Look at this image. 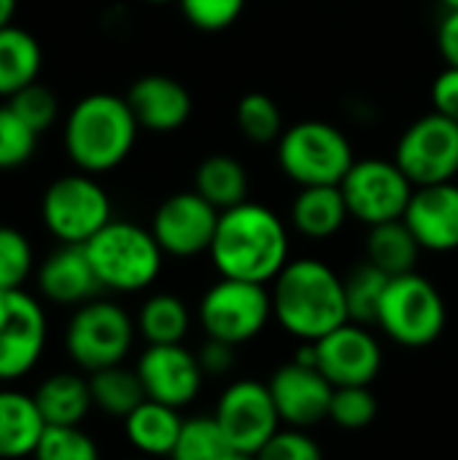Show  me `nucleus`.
Returning a JSON list of instances; mask_svg holds the SVG:
<instances>
[{
    "mask_svg": "<svg viewBox=\"0 0 458 460\" xmlns=\"http://www.w3.org/2000/svg\"><path fill=\"white\" fill-rule=\"evenodd\" d=\"M208 256L221 278L265 286L289 264V232L275 210L246 199L219 216Z\"/></svg>",
    "mask_w": 458,
    "mask_h": 460,
    "instance_id": "obj_1",
    "label": "nucleus"
},
{
    "mask_svg": "<svg viewBox=\"0 0 458 460\" xmlns=\"http://www.w3.org/2000/svg\"><path fill=\"white\" fill-rule=\"evenodd\" d=\"M273 318L297 340L316 342L348 323L343 278L319 259H294L273 280Z\"/></svg>",
    "mask_w": 458,
    "mask_h": 460,
    "instance_id": "obj_2",
    "label": "nucleus"
},
{
    "mask_svg": "<svg viewBox=\"0 0 458 460\" xmlns=\"http://www.w3.org/2000/svg\"><path fill=\"white\" fill-rule=\"evenodd\" d=\"M138 129L127 97L94 92L78 100L67 113L65 151L78 170L108 172L130 156Z\"/></svg>",
    "mask_w": 458,
    "mask_h": 460,
    "instance_id": "obj_3",
    "label": "nucleus"
},
{
    "mask_svg": "<svg viewBox=\"0 0 458 460\" xmlns=\"http://www.w3.org/2000/svg\"><path fill=\"white\" fill-rule=\"evenodd\" d=\"M86 256L108 291L132 294L148 288L159 272L165 251L151 229L130 221H111L86 245Z\"/></svg>",
    "mask_w": 458,
    "mask_h": 460,
    "instance_id": "obj_4",
    "label": "nucleus"
},
{
    "mask_svg": "<svg viewBox=\"0 0 458 460\" xmlns=\"http://www.w3.org/2000/svg\"><path fill=\"white\" fill-rule=\"evenodd\" d=\"M354 146L348 135L319 119H308L283 129L278 140V164L300 189L340 186L354 167Z\"/></svg>",
    "mask_w": 458,
    "mask_h": 460,
    "instance_id": "obj_5",
    "label": "nucleus"
},
{
    "mask_svg": "<svg viewBox=\"0 0 458 460\" xmlns=\"http://www.w3.org/2000/svg\"><path fill=\"white\" fill-rule=\"evenodd\" d=\"M135 332L138 326L124 307L97 296L76 307L70 315L65 329V350L78 369L92 375L97 369L124 364L132 350Z\"/></svg>",
    "mask_w": 458,
    "mask_h": 460,
    "instance_id": "obj_6",
    "label": "nucleus"
},
{
    "mask_svg": "<svg viewBox=\"0 0 458 460\" xmlns=\"http://www.w3.org/2000/svg\"><path fill=\"white\" fill-rule=\"evenodd\" d=\"M445 318L448 313L437 286L418 272H408L389 280L375 326L405 348H427L440 340Z\"/></svg>",
    "mask_w": 458,
    "mask_h": 460,
    "instance_id": "obj_7",
    "label": "nucleus"
},
{
    "mask_svg": "<svg viewBox=\"0 0 458 460\" xmlns=\"http://www.w3.org/2000/svg\"><path fill=\"white\" fill-rule=\"evenodd\" d=\"M40 216L49 234L57 237L59 245H86L113 221L111 199L89 172L57 178L43 191Z\"/></svg>",
    "mask_w": 458,
    "mask_h": 460,
    "instance_id": "obj_8",
    "label": "nucleus"
},
{
    "mask_svg": "<svg viewBox=\"0 0 458 460\" xmlns=\"http://www.w3.org/2000/svg\"><path fill=\"white\" fill-rule=\"evenodd\" d=\"M273 318V296L262 283L221 278L200 302L202 332L213 340L243 345L251 342Z\"/></svg>",
    "mask_w": 458,
    "mask_h": 460,
    "instance_id": "obj_9",
    "label": "nucleus"
},
{
    "mask_svg": "<svg viewBox=\"0 0 458 460\" xmlns=\"http://www.w3.org/2000/svg\"><path fill=\"white\" fill-rule=\"evenodd\" d=\"M351 218L378 226L405 216L416 186L394 159H356L340 183Z\"/></svg>",
    "mask_w": 458,
    "mask_h": 460,
    "instance_id": "obj_10",
    "label": "nucleus"
},
{
    "mask_svg": "<svg viewBox=\"0 0 458 460\" xmlns=\"http://www.w3.org/2000/svg\"><path fill=\"white\" fill-rule=\"evenodd\" d=\"M394 162L416 189L456 181L458 124L437 111L416 119L402 132Z\"/></svg>",
    "mask_w": 458,
    "mask_h": 460,
    "instance_id": "obj_11",
    "label": "nucleus"
},
{
    "mask_svg": "<svg viewBox=\"0 0 458 460\" xmlns=\"http://www.w3.org/2000/svg\"><path fill=\"white\" fill-rule=\"evenodd\" d=\"M297 361L316 367L335 388L373 385L381 372L383 353L378 340L359 323H343L316 342L297 350Z\"/></svg>",
    "mask_w": 458,
    "mask_h": 460,
    "instance_id": "obj_12",
    "label": "nucleus"
},
{
    "mask_svg": "<svg viewBox=\"0 0 458 460\" xmlns=\"http://www.w3.org/2000/svg\"><path fill=\"white\" fill-rule=\"evenodd\" d=\"M46 313L22 288L0 291V383L27 377L46 350Z\"/></svg>",
    "mask_w": 458,
    "mask_h": 460,
    "instance_id": "obj_13",
    "label": "nucleus"
},
{
    "mask_svg": "<svg viewBox=\"0 0 458 460\" xmlns=\"http://www.w3.org/2000/svg\"><path fill=\"white\" fill-rule=\"evenodd\" d=\"M221 434L227 437L235 453L256 456L281 429V415L275 410L273 394L267 385L256 380H238L232 383L213 412Z\"/></svg>",
    "mask_w": 458,
    "mask_h": 460,
    "instance_id": "obj_14",
    "label": "nucleus"
},
{
    "mask_svg": "<svg viewBox=\"0 0 458 460\" xmlns=\"http://www.w3.org/2000/svg\"><path fill=\"white\" fill-rule=\"evenodd\" d=\"M219 210L202 199L194 189L170 194L151 218V234L157 237L165 256L175 259H192L211 251L216 226H219Z\"/></svg>",
    "mask_w": 458,
    "mask_h": 460,
    "instance_id": "obj_15",
    "label": "nucleus"
},
{
    "mask_svg": "<svg viewBox=\"0 0 458 460\" xmlns=\"http://www.w3.org/2000/svg\"><path fill=\"white\" fill-rule=\"evenodd\" d=\"M135 372L148 399L175 410L192 404L205 380L197 356L184 345H148Z\"/></svg>",
    "mask_w": 458,
    "mask_h": 460,
    "instance_id": "obj_16",
    "label": "nucleus"
},
{
    "mask_svg": "<svg viewBox=\"0 0 458 460\" xmlns=\"http://www.w3.org/2000/svg\"><path fill=\"white\" fill-rule=\"evenodd\" d=\"M275 410L289 429H310L329 418L335 385L310 364L289 361L267 383Z\"/></svg>",
    "mask_w": 458,
    "mask_h": 460,
    "instance_id": "obj_17",
    "label": "nucleus"
},
{
    "mask_svg": "<svg viewBox=\"0 0 458 460\" xmlns=\"http://www.w3.org/2000/svg\"><path fill=\"white\" fill-rule=\"evenodd\" d=\"M405 224L424 251L448 253L458 248V183H435L413 191Z\"/></svg>",
    "mask_w": 458,
    "mask_h": 460,
    "instance_id": "obj_18",
    "label": "nucleus"
},
{
    "mask_svg": "<svg viewBox=\"0 0 458 460\" xmlns=\"http://www.w3.org/2000/svg\"><path fill=\"white\" fill-rule=\"evenodd\" d=\"M127 102L135 113L138 127L159 135L178 132L192 116L189 89L181 81L162 73L138 78L127 92Z\"/></svg>",
    "mask_w": 458,
    "mask_h": 460,
    "instance_id": "obj_19",
    "label": "nucleus"
},
{
    "mask_svg": "<svg viewBox=\"0 0 458 460\" xmlns=\"http://www.w3.org/2000/svg\"><path fill=\"white\" fill-rule=\"evenodd\" d=\"M38 288L54 305L81 307L97 299L103 283L84 245H59L38 267Z\"/></svg>",
    "mask_w": 458,
    "mask_h": 460,
    "instance_id": "obj_20",
    "label": "nucleus"
},
{
    "mask_svg": "<svg viewBox=\"0 0 458 460\" xmlns=\"http://www.w3.org/2000/svg\"><path fill=\"white\" fill-rule=\"evenodd\" d=\"M46 423L30 394L0 388V460L32 458Z\"/></svg>",
    "mask_w": 458,
    "mask_h": 460,
    "instance_id": "obj_21",
    "label": "nucleus"
},
{
    "mask_svg": "<svg viewBox=\"0 0 458 460\" xmlns=\"http://www.w3.org/2000/svg\"><path fill=\"white\" fill-rule=\"evenodd\" d=\"M46 426H81L94 407L89 377L78 372H54L32 394Z\"/></svg>",
    "mask_w": 458,
    "mask_h": 460,
    "instance_id": "obj_22",
    "label": "nucleus"
},
{
    "mask_svg": "<svg viewBox=\"0 0 458 460\" xmlns=\"http://www.w3.org/2000/svg\"><path fill=\"white\" fill-rule=\"evenodd\" d=\"M184 429V418L175 407L146 399L124 418L127 442L146 458H170Z\"/></svg>",
    "mask_w": 458,
    "mask_h": 460,
    "instance_id": "obj_23",
    "label": "nucleus"
},
{
    "mask_svg": "<svg viewBox=\"0 0 458 460\" xmlns=\"http://www.w3.org/2000/svg\"><path fill=\"white\" fill-rule=\"evenodd\" d=\"M348 216L351 213L340 186H305L292 202V224L310 240L335 237Z\"/></svg>",
    "mask_w": 458,
    "mask_h": 460,
    "instance_id": "obj_24",
    "label": "nucleus"
},
{
    "mask_svg": "<svg viewBox=\"0 0 458 460\" xmlns=\"http://www.w3.org/2000/svg\"><path fill=\"white\" fill-rule=\"evenodd\" d=\"M194 191L224 213L248 199V172L229 154L205 156L194 170Z\"/></svg>",
    "mask_w": 458,
    "mask_h": 460,
    "instance_id": "obj_25",
    "label": "nucleus"
},
{
    "mask_svg": "<svg viewBox=\"0 0 458 460\" xmlns=\"http://www.w3.org/2000/svg\"><path fill=\"white\" fill-rule=\"evenodd\" d=\"M367 261L375 264L381 272L389 278H400L408 272H416L418 256H421V243L405 224V218L386 221L378 226H370L367 234Z\"/></svg>",
    "mask_w": 458,
    "mask_h": 460,
    "instance_id": "obj_26",
    "label": "nucleus"
},
{
    "mask_svg": "<svg viewBox=\"0 0 458 460\" xmlns=\"http://www.w3.org/2000/svg\"><path fill=\"white\" fill-rule=\"evenodd\" d=\"M40 43L22 27L0 30V97H11L27 84L38 81L40 73Z\"/></svg>",
    "mask_w": 458,
    "mask_h": 460,
    "instance_id": "obj_27",
    "label": "nucleus"
},
{
    "mask_svg": "<svg viewBox=\"0 0 458 460\" xmlns=\"http://www.w3.org/2000/svg\"><path fill=\"white\" fill-rule=\"evenodd\" d=\"M135 326L148 345H181L189 334L192 315L175 294H154L140 305Z\"/></svg>",
    "mask_w": 458,
    "mask_h": 460,
    "instance_id": "obj_28",
    "label": "nucleus"
},
{
    "mask_svg": "<svg viewBox=\"0 0 458 460\" xmlns=\"http://www.w3.org/2000/svg\"><path fill=\"white\" fill-rule=\"evenodd\" d=\"M89 391H92V402L97 410H103L111 418H121V420L148 399L138 372L127 369L124 364L92 372Z\"/></svg>",
    "mask_w": 458,
    "mask_h": 460,
    "instance_id": "obj_29",
    "label": "nucleus"
},
{
    "mask_svg": "<svg viewBox=\"0 0 458 460\" xmlns=\"http://www.w3.org/2000/svg\"><path fill=\"white\" fill-rule=\"evenodd\" d=\"M389 280L391 278L386 272H381L375 264H370L367 259L362 264H356L343 278L346 307H348V321L351 323H359V326L378 323V310H381Z\"/></svg>",
    "mask_w": 458,
    "mask_h": 460,
    "instance_id": "obj_30",
    "label": "nucleus"
},
{
    "mask_svg": "<svg viewBox=\"0 0 458 460\" xmlns=\"http://www.w3.org/2000/svg\"><path fill=\"white\" fill-rule=\"evenodd\" d=\"M235 121H238V129L243 132V137H248L251 143H259V146L278 143L286 129L278 102L265 92L243 94L235 108Z\"/></svg>",
    "mask_w": 458,
    "mask_h": 460,
    "instance_id": "obj_31",
    "label": "nucleus"
},
{
    "mask_svg": "<svg viewBox=\"0 0 458 460\" xmlns=\"http://www.w3.org/2000/svg\"><path fill=\"white\" fill-rule=\"evenodd\" d=\"M232 453L216 418L200 415L184 420L181 437L170 453V460H224Z\"/></svg>",
    "mask_w": 458,
    "mask_h": 460,
    "instance_id": "obj_32",
    "label": "nucleus"
},
{
    "mask_svg": "<svg viewBox=\"0 0 458 460\" xmlns=\"http://www.w3.org/2000/svg\"><path fill=\"white\" fill-rule=\"evenodd\" d=\"M32 460H100V450L81 426H46Z\"/></svg>",
    "mask_w": 458,
    "mask_h": 460,
    "instance_id": "obj_33",
    "label": "nucleus"
},
{
    "mask_svg": "<svg viewBox=\"0 0 458 460\" xmlns=\"http://www.w3.org/2000/svg\"><path fill=\"white\" fill-rule=\"evenodd\" d=\"M378 415V399L370 385H343L335 388L329 404V420L346 431L367 429Z\"/></svg>",
    "mask_w": 458,
    "mask_h": 460,
    "instance_id": "obj_34",
    "label": "nucleus"
},
{
    "mask_svg": "<svg viewBox=\"0 0 458 460\" xmlns=\"http://www.w3.org/2000/svg\"><path fill=\"white\" fill-rule=\"evenodd\" d=\"M8 108L32 129V132H46L54 121H57V113H59V100L57 94L43 86L40 81H32L27 84L24 89H19L16 94L8 97Z\"/></svg>",
    "mask_w": 458,
    "mask_h": 460,
    "instance_id": "obj_35",
    "label": "nucleus"
},
{
    "mask_svg": "<svg viewBox=\"0 0 458 460\" xmlns=\"http://www.w3.org/2000/svg\"><path fill=\"white\" fill-rule=\"evenodd\" d=\"M30 272H32L30 240L13 226H0V291L22 288Z\"/></svg>",
    "mask_w": 458,
    "mask_h": 460,
    "instance_id": "obj_36",
    "label": "nucleus"
},
{
    "mask_svg": "<svg viewBox=\"0 0 458 460\" xmlns=\"http://www.w3.org/2000/svg\"><path fill=\"white\" fill-rule=\"evenodd\" d=\"M38 146V132H32L8 105H0V170H13L24 164Z\"/></svg>",
    "mask_w": 458,
    "mask_h": 460,
    "instance_id": "obj_37",
    "label": "nucleus"
},
{
    "mask_svg": "<svg viewBox=\"0 0 458 460\" xmlns=\"http://www.w3.org/2000/svg\"><path fill=\"white\" fill-rule=\"evenodd\" d=\"M178 5L186 22L202 32H221L246 11V0H178Z\"/></svg>",
    "mask_w": 458,
    "mask_h": 460,
    "instance_id": "obj_38",
    "label": "nucleus"
},
{
    "mask_svg": "<svg viewBox=\"0 0 458 460\" xmlns=\"http://www.w3.org/2000/svg\"><path fill=\"white\" fill-rule=\"evenodd\" d=\"M256 460H321V450L305 429H286L256 453Z\"/></svg>",
    "mask_w": 458,
    "mask_h": 460,
    "instance_id": "obj_39",
    "label": "nucleus"
},
{
    "mask_svg": "<svg viewBox=\"0 0 458 460\" xmlns=\"http://www.w3.org/2000/svg\"><path fill=\"white\" fill-rule=\"evenodd\" d=\"M197 361L205 377H224L235 367V345L208 337L197 353Z\"/></svg>",
    "mask_w": 458,
    "mask_h": 460,
    "instance_id": "obj_40",
    "label": "nucleus"
},
{
    "mask_svg": "<svg viewBox=\"0 0 458 460\" xmlns=\"http://www.w3.org/2000/svg\"><path fill=\"white\" fill-rule=\"evenodd\" d=\"M432 105L458 124V67H445L432 84Z\"/></svg>",
    "mask_w": 458,
    "mask_h": 460,
    "instance_id": "obj_41",
    "label": "nucleus"
},
{
    "mask_svg": "<svg viewBox=\"0 0 458 460\" xmlns=\"http://www.w3.org/2000/svg\"><path fill=\"white\" fill-rule=\"evenodd\" d=\"M437 49L445 59V67H458V8L443 13L437 24Z\"/></svg>",
    "mask_w": 458,
    "mask_h": 460,
    "instance_id": "obj_42",
    "label": "nucleus"
},
{
    "mask_svg": "<svg viewBox=\"0 0 458 460\" xmlns=\"http://www.w3.org/2000/svg\"><path fill=\"white\" fill-rule=\"evenodd\" d=\"M13 13H16V0H0V30L11 24Z\"/></svg>",
    "mask_w": 458,
    "mask_h": 460,
    "instance_id": "obj_43",
    "label": "nucleus"
},
{
    "mask_svg": "<svg viewBox=\"0 0 458 460\" xmlns=\"http://www.w3.org/2000/svg\"><path fill=\"white\" fill-rule=\"evenodd\" d=\"M224 460H256V456H246V453H235V450H232Z\"/></svg>",
    "mask_w": 458,
    "mask_h": 460,
    "instance_id": "obj_44",
    "label": "nucleus"
},
{
    "mask_svg": "<svg viewBox=\"0 0 458 460\" xmlns=\"http://www.w3.org/2000/svg\"><path fill=\"white\" fill-rule=\"evenodd\" d=\"M443 5H445V11H451V8H458V0H440Z\"/></svg>",
    "mask_w": 458,
    "mask_h": 460,
    "instance_id": "obj_45",
    "label": "nucleus"
},
{
    "mask_svg": "<svg viewBox=\"0 0 458 460\" xmlns=\"http://www.w3.org/2000/svg\"><path fill=\"white\" fill-rule=\"evenodd\" d=\"M146 3H157L159 5V3H170V0H146Z\"/></svg>",
    "mask_w": 458,
    "mask_h": 460,
    "instance_id": "obj_46",
    "label": "nucleus"
},
{
    "mask_svg": "<svg viewBox=\"0 0 458 460\" xmlns=\"http://www.w3.org/2000/svg\"><path fill=\"white\" fill-rule=\"evenodd\" d=\"M132 460H146V458H132Z\"/></svg>",
    "mask_w": 458,
    "mask_h": 460,
    "instance_id": "obj_47",
    "label": "nucleus"
}]
</instances>
